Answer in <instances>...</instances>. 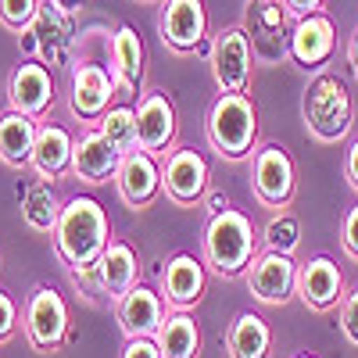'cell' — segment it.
Masks as SVG:
<instances>
[{"instance_id": "6da1fadb", "label": "cell", "mask_w": 358, "mask_h": 358, "mask_svg": "<svg viewBox=\"0 0 358 358\" xmlns=\"http://www.w3.org/2000/svg\"><path fill=\"white\" fill-rule=\"evenodd\" d=\"M50 236H54L57 258L76 273V268L101 262V255L111 244V222H108V212L94 197H72V201H65V212Z\"/></svg>"}, {"instance_id": "7a4b0ae2", "label": "cell", "mask_w": 358, "mask_h": 358, "mask_svg": "<svg viewBox=\"0 0 358 358\" xmlns=\"http://www.w3.org/2000/svg\"><path fill=\"white\" fill-rule=\"evenodd\" d=\"M255 244H258L255 222L236 208H226L204 226V265L226 280L244 276L248 265L255 262Z\"/></svg>"}, {"instance_id": "3957f363", "label": "cell", "mask_w": 358, "mask_h": 358, "mask_svg": "<svg viewBox=\"0 0 358 358\" xmlns=\"http://www.w3.org/2000/svg\"><path fill=\"white\" fill-rule=\"evenodd\" d=\"M208 143L226 162H244L255 155L258 140V111L248 94H219L208 108Z\"/></svg>"}, {"instance_id": "277c9868", "label": "cell", "mask_w": 358, "mask_h": 358, "mask_svg": "<svg viewBox=\"0 0 358 358\" xmlns=\"http://www.w3.org/2000/svg\"><path fill=\"white\" fill-rule=\"evenodd\" d=\"M301 115H305V126L319 143H337L351 133L355 122V104L351 94L341 76H315L305 90V101H301Z\"/></svg>"}, {"instance_id": "5b68a950", "label": "cell", "mask_w": 358, "mask_h": 358, "mask_svg": "<svg viewBox=\"0 0 358 358\" xmlns=\"http://www.w3.org/2000/svg\"><path fill=\"white\" fill-rule=\"evenodd\" d=\"M212 79L219 94H248L251 69H255V47L244 25H229L212 40Z\"/></svg>"}, {"instance_id": "8992f818", "label": "cell", "mask_w": 358, "mask_h": 358, "mask_svg": "<svg viewBox=\"0 0 358 358\" xmlns=\"http://www.w3.org/2000/svg\"><path fill=\"white\" fill-rule=\"evenodd\" d=\"M22 322H25L29 344H33L36 351H43V355L57 351L69 341V305H65V297L47 283H40L33 294H29Z\"/></svg>"}, {"instance_id": "52a82bcc", "label": "cell", "mask_w": 358, "mask_h": 358, "mask_svg": "<svg viewBox=\"0 0 358 358\" xmlns=\"http://www.w3.org/2000/svg\"><path fill=\"white\" fill-rule=\"evenodd\" d=\"M251 187L265 208H287L297 194V169L287 147L265 143L251 158Z\"/></svg>"}, {"instance_id": "ba28073f", "label": "cell", "mask_w": 358, "mask_h": 358, "mask_svg": "<svg viewBox=\"0 0 358 358\" xmlns=\"http://www.w3.org/2000/svg\"><path fill=\"white\" fill-rule=\"evenodd\" d=\"M29 33L36 36V54L50 69H69L76 54V18L62 11L54 0H40V11L29 25Z\"/></svg>"}, {"instance_id": "9c48e42d", "label": "cell", "mask_w": 358, "mask_h": 358, "mask_svg": "<svg viewBox=\"0 0 358 358\" xmlns=\"http://www.w3.org/2000/svg\"><path fill=\"white\" fill-rule=\"evenodd\" d=\"M208 179H212V172H208V162L201 158V151H194V147H176V151H169L165 169H162V190L172 204L194 208L197 201H204Z\"/></svg>"}, {"instance_id": "30bf717a", "label": "cell", "mask_w": 358, "mask_h": 358, "mask_svg": "<svg viewBox=\"0 0 358 358\" xmlns=\"http://www.w3.org/2000/svg\"><path fill=\"white\" fill-rule=\"evenodd\" d=\"M248 290L255 294V301L262 305H287L290 294H297V265L294 255H276V251H262L248 265Z\"/></svg>"}, {"instance_id": "8fae6325", "label": "cell", "mask_w": 358, "mask_h": 358, "mask_svg": "<svg viewBox=\"0 0 358 358\" xmlns=\"http://www.w3.org/2000/svg\"><path fill=\"white\" fill-rule=\"evenodd\" d=\"M334 47H337V29H334V22L326 18L322 11L297 18L294 29H290V36H287L290 62H297V65L308 69V72L312 69H322L326 62H330Z\"/></svg>"}, {"instance_id": "7c38bea8", "label": "cell", "mask_w": 358, "mask_h": 358, "mask_svg": "<svg viewBox=\"0 0 358 358\" xmlns=\"http://www.w3.org/2000/svg\"><path fill=\"white\" fill-rule=\"evenodd\" d=\"M136 140H140V151L147 155H165L172 140H176V108L169 101L165 90H151L143 94L136 104Z\"/></svg>"}, {"instance_id": "4fadbf2b", "label": "cell", "mask_w": 358, "mask_h": 358, "mask_svg": "<svg viewBox=\"0 0 358 358\" xmlns=\"http://www.w3.org/2000/svg\"><path fill=\"white\" fill-rule=\"evenodd\" d=\"M344 273L337 268V262H330L326 255L297 265V297L312 308V312H330L344 301Z\"/></svg>"}, {"instance_id": "5bb4252c", "label": "cell", "mask_w": 358, "mask_h": 358, "mask_svg": "<svg viewBox=\"0 0 358 358\" xmlns=\"http://www.w3.org/2000/svg\"><path fill=\"white\" fill-rule=\"evenodd\" d=\"M118 197H122L129 208H151L162 197V165L155 155L147 151H133L122 158L115 176Z\"/></svg>"}, {"instance_id": "9a60e30c", "label": "cell", "mask_w": 358, "mask_h": 358, "mask_svg": "<svg viewBox=\"0 0 358 358\" xmlns=\"http://www.w3.org/2000/svg\"><path fill=\"white\" fill-rule=\"evenodd\" d=\"M208 33V15H204V0H169L162 11V40L179 50L190 54L204 47Z\"/></svg>"}, {"instance_id": "2e32d148", "label": "cell", "mask_w": 358, "mask_h": 358, "mask_svg": "<svg viewBox=\"0 0 358 358\" xmlns=\"http://www.w3.org/2000/svg\"><path fill=\"white\" fill-rule=\"evenodd\" d=\"M115 97V76H108L101 65H76L72 69V111L83 122L97 126Z\"/></svg>"}, {"instance_id": "e0dca14e", "label": "cell", "mask_w": 358, "mask_h": 358, "mask_svg": "<svg viewBox=\"0 0 358 358\" xmlns=\"http://www.w3.org/2000/svg\"><path fill=\"white\" fill-rule=\"evenodd\" d=\"M118 165H122V155L111 147V140L90 126L79 140H76V151H72V172L86 183H108V179L118 176Z\"/></svg>"}, {"instance_id": "ac0fdd59", "label": "cell", "mask_w": 358, "mask_h": 358, "mask_svg": "<svg viewBox=\"0 0 358 358\" xmlns=\"http://www.w3.org/2000/svg\"><path fill=\"white\" fill-rule=\"evenodd\" d=\"M8 101H11V111H22L29 118H40L50 101H54V79H50V69L47 65H36V62H25L15 69L11 83H8Z\"/></svg>"}, {"instance_id": "d6986e66", "label": "cell", "mask_w": 358, "mask_h": 358, "mask_svg": "<svg viewBox=\"0 0 358 358\" xmlns=\"http://www.w3.org/2000/svg\"><path fill=\"white\" fill-rule=\"evenodd\" d=\"M204 283H208L204 262L194 258V255H172L165 273H162V294L176 312L194 308L201 301V294H204Z\"/></svg>"}, {"instance_id": "ffe728a7", "label": "cell", "mask_w": 358, "mask_h": 358, "mask_svg": "<svg viewBox=\"0 0 358 358\" xmlns=\"http://www.w3.org/2000/svg\"><path fill=\"white\" fill-rule=\"evenodd\" d=\"M118 322H122L126 337H158L162 322H165V305L162 294L151 287H133L122 301H118Z\"/></svg>"}, {"instance_id": "44dd1931", "label": "cell", "mask_w": 358, "mask_h": 358, "mask_svg": "<svg viewBox=\"0 0 358 358\" xmlns=\"http://www.w3.org/2000/svg\"><path fill=\"white\" fill-rule=\"evenodd\" d=\"M136 276H140V258L129 244L122 241H111L108 251L101 255L97 262V283H101V294H108L111 301H122V297L136 287Z\"/></svg>"}, {"instance_id": "7402d4cb", "label": "cell", "mask_w": 358, "mask_h": 358, "mask_svg": "<svg viewBox=\"0 0 358 358\" xmlns=\"http://www.w3.org/2000/svg\"><path fill=\"white\" fill-rule=\"evenodd\" d=\"M36 136H40L36 118H29V115L8 108L4 115H0V162L11 165V169L33 165Z\"/></svg>"}, {"instance_id": "603a6c76", "label": "cell", "mask_w": 358, "mask_h": 358, "mask_svg": "<svg viewBox=\"0 0 358 358\" xmlns=\"http://www.w3.org/2000/svg\"><path fill=\"white\" fill-rule=\"evenodd\" d=\"M72 151H76V136L57 126V122H47L40 126V136H36V151H33V169L40 179H57L72 169Z\"/></svg>"}, {"instance_id": "cb8c5ba5", "label": "cell", "mask_w": 358, "mask_h": 358, "mask_svg": "<svg viewBox=\"0 0 358 358\" xmlns=\"http://www.w3.org/2000/svg\"><path fill=\"white\" fill-rule=\"evenodd\" d=\"M226 348H229V358H268V351H273V330L265 326L262 315L241 312L226 334Z\"/></svg>"}, {"instance_id": "d4e9b609", "label": "cell", "mask_w": 358, "mask_h": 358, "mask_svg": "<svg viewBox=\"0 0 358 358\" xmlns=\"http://www.w3.org/2000/svg\"><path fill=\"white\" fill-rule=\"evenodd\" d=\"M111 76L126 90H136L143 79V43L133 25H118L111 36Z\"/></svg>"}, {"instance_id": "484cf974", "label": "cell", "mask_w": 358, "mask_h": 358, "mask_svg": "<svg viewBox=\"0 0 358 358\" xmlns=\"http://www.w3.org/2000/svg\"><path fill=\"white\" fill-rule=\"evenodd\" d=\"M155 341L162 348V358H197L201 355V330H197L194 315H187V312L165 315Z\"/></svg>"}, {"instance_id": "4316f807", "label": "cell", "mask_w": 358, "mask_h": 358, "mask_svg": "<svg viewBox=\"0 0 358 358\" xmlns=\"http://www.w3.org/2000/svg\"><path fill=\"white\" fill-rule=\"evenodd\" d=\"M62 212H65V204H62V197L54 194V187L47 183V179H40V183L29 187V194L22 201V222L33 233H54Z\"/></svg>"}, {"instance_id": "83f0119b", "label": "cell", "mask_w": 358, "mask_h": 358, "mask_svg": "<svg viewBox=\"0 0 358 358\" xmlns=\"http://www.w3.org/2000/svg\"><path fill=\"white\" fill-rule=\"evenodd\" d=\"M283 18H287L283 0H251V8H248V36H251V47L273 43L276 36L283 40Z\"/></svg>"}, {"instance_id": "f1b7e54d", "label": "cell", "mask_w": 358, "mask_h": 358, "mask_svg": "<svg viewBox=\"0 0 358 358\" xmlns=\"http://www.w3.org/2000/svg\"><path fill=\"white\" fill-rule=\"evenodd\" d=\"M97 129L111 140V147L118 155H133L140 151V140H136V108H108L104 118L97 122Z\"/></svg>"}, {"instance_id": "f546056e", "label": "cell", "mask_w": 358, "mask_h": 358, "mask_svg": "<svg viewBox=\"0 0 358 358\" xmlns=\"http://www.w3.org/2000/svg\"><path fill=\"white\" fill-rule=\"evenodd\" d=\"M262 244H265V251L294 255L297 244H301V222H297L290 212H276L262 229Z\"/></svg>"}, {"instance_id": "4dcf8cb0", "label": "cell", "mask_w": 358, "mask_h": 358, "mask_svg": "<svg viewBox=\"0 0 358 358\" xmlns=\"http://www.w3.org/2000/svg\"><path fill=\"white\" fill-rule=\"evenodd\" d=\"M40 11V0H0V22L11 33H25Z\"/></svg>"}, {"instance_id": "1f68e13d", "label": "cell", "mask_w": 358, "mask_h": 358, "mask_svg": "<svg viewBox=\"0 0 358 358\" xmlns=\"http://www.w3.org/2000/svg\"><path fill=\"white\" fill-rule=\"evenodd\" d=\"M341 334L348 337V344L358 348V287H351L341 301Z\"/></svg>"}, {"instance_id": "d6a6232c", "label": "cell", "mask_w": 358, "mask_h": 358, "mask_svg": "<svg viewBox=\"0 0 358 358\" xmlns=\"http://www.w3.org/2000/svg\"><path fill=\"white\" fill-rule=\"evenodd\" d=\"M341 248L351 262H358V204L348 208V215L341 222Z\"/></svg>"}, {"instance_id": "836d02e7", "label": "cell", "mask_w": 358, "mask_h": 358, "mask_svg": "<svg viewBox=\"0 0 358 358\" xmlns=\"http://www.w3.org/2000/svg\"><path fill=\"white\" fill-rule=\"evenodd\" d=\"M15 326H18V305L0 290V344L15 337Z\"/></svg>"}, {"instance_id": "e575fe53", "label": "cell", "mask_w": 358, "mask_h": 358, "mask_svg": "<svg viewBox=\"0 0 358 358\" xmlns=\"http://www.w3.org/2000/svg\"><path fill=\"white\" fill-rule=\"evenodd\" d=\"M122 358H162V348L155 337H129L122 348Z\"/></svg>"}, {"instance_id": "d590c367", "label": "cell", "mask_w": 358, "mask_h": 358, "mask_svg": "<svg viewBox=\"0 0 358 358\" xmlns=\"http://www.w3.org/2000/svg\"><path fill=\"white\" fill-rule=\"evenodd\" d=\"M322 4H326V0H283L287 15H294V18H305V15H319V11H322Z\"/></svg>"}, {"instance_id": "8d00e7d4", "label": "cell", "mask_w": 358, "mask_h": 358, "mask_svg": "<svg viewBox=\"0 0 358 358\" xmlns=\"http://www.w3.org/2000/svg\"><path fill=\"white\" fill-rule=\"evenodd\" d=\"M344 176H348V187L358 194V140H351V147H348V158H344Z\"/></svg>"}, {"instance_id": "74e56055", "label": "cell", "mask_w": 358, "mask_h": 358, "mask_svg": "<svg viewBox=\"0 0 358 358\" xmlns=\"http://www.w3.org/2000/svg\"><path fill=\"white\" fill-rule=\"evenodd\" d=\"M226 208H229V201H226V194H212V197H208V212H212V215H219V212H226Z\"/></svg>"}, {"instance_id": "f35d334b", "label": "cell", "mask_w": 358, "mask_h": 358, "mask_svg": "<svg viewBox=\"0 0 358 358\" xmlns=\"http://www.w3.org/2000/svg\"><path fill=\"white\" fill-rule=\"evenodd\" d=\"M54 4H57V8H62V11H69V15L76 18V15H79V11L86 8V0H54Z\"/></svg>"}, {"instance_id": "ab89813d", "label": "cell", "mask_w": 358, "mask_h": 358, "mask_svg": "<svg viewBox=\"0 0 358 358\" xmlns=\"http://www.w3.org/2000/svg\"><path fill=\"white\" fill-rule=\"evenodd\" d=\"M348 62H351V72L358 76V29H355V36L348 43Z\"/></svg>"}, {"instance_id": "60d3db41", "label": "cell", "mask_w": 358, "mask_h": 358, "mask_svg": "<svg viewBox=\"0 0 358 358\" xmlns=\"http://www.w3.org/2000/svg\"><path fill=\"white\" fill-rule=\"evenodd\" d=\"M297 358H315V355H297Z\"/></svg>"}]
</instances>
